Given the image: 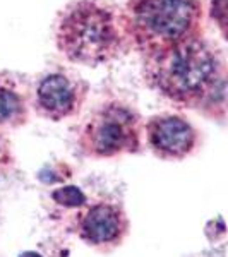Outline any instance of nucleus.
Here are the masks:
<instances>
[{"instance_id":"nucleus-1","label":"nucleus","mask_w":228,"mask_h":257,"mask_svg":"<svg viewBox=\"0 0 228 257\" xmlns=\"http://www.w3.org/2000/svg\"><path fill=\"white\" fill-rule=\"evenodd\" d=\"M57 47L70 62L99 65L117 59L129 40L122 11L108 0H74L59 16Z\"/></svg>"},{"instance_id":"nucleus-2","label":"nucleus","mask_w":228,"mask_h":257,"mask_svg":"<svg viewBox=\"0 0 228 257\" xmlns=\"http://www.w3.org/2000/svg\"><path fill=\"white\" fill-rule=\"evenodd\" d=\"M144 77L153 89L184 106L209 99L221 81V62L202 36L143 59Z\"/></svg>"},{"instance_id":"nucleus-3","label":"nucleus","mask_w":228,"mask_h":257,"mask_svg":"<svg viewBox=\"0 0 228 257\" xmlns=\"http://www.w3.org/2000/svg\"><path fill=\"white\" fill-rule=\"evenodd\" d=\"M201 0H127L122 19L143 59L202 36Z\"/></svg>"},{"instance_id":"nucleus-4","label":"nucleus","mask_w":228,"mask_h":257,"mask_svg":"<svg viewBox=\"0 0 228 257\" xmlns=\"http://www.w3.org/2000/svg\"><path fill=\"white\" fill-rule=\"evenodd\" d=\"M141 115L122 101H106L89 115L81 131L79 146L94 158L136 153L141 146Z\"/></svg>"},{"instance_id":"nucleus-5","label":"nucleus","mask_w":228,"mask_h":257,"mask_svg":"<svg viewBox=\"0 0 228 257\" xmlns=\"http://www.w3.org/2000/svg\"><path fill=\"white\" fill-rule=\"evenodd\" d=\"M88 82L69 70H57L38 82L35 106L41 117L59 122L77 115L88 98Z\"/></svg>"},{"instance_id":"nucleus-6","label":"nucleus","mask_w":228,"mask_h":257,"mask_svg":"<svg viewBox=\"0 0 228 257\" xmlns=\"http://www.w3.org/2000/svg\"><path fill=\"white\" fill-rule=\"evenodd\" d=\"M149 148L163 160H180L194 151L197 132L180 115H155L146 123Z\"/></svg>"},{"instance_id":"nucleus-7","label":"nucleus","mask_w":228,"mask_h":257,"mask_svg":"<svg viewBox=\"0 0 228 257\" xmlns=\"http://www.w3.org/2000/svg\"><path fill=\"white\" fill-rule=\"evenodd\" d=\"M127 218L124 209L115 202L101 201L88 206L76 221L77 235L89 245H115L127 231Z\"/></svg>"},{"instance_id":"nucleus-8","label":"nucleus","mask_w":228,"mask_h":257,"mask_svg":"<svg viewBox=\"0 0 228 257\" xmlns=\"http://www.w3.org/2000/svg\"><path fill=\"white\" fill-rule=\"evenodd\" d=\"M30 115L28 88L11 74H0V125L19 127Z\"/></svg>"},{"instance_id":"nucleus-9","label":"nucleus","mask_w":228,"mask_h":257,"mask_svg":"<svg viewBox=\"0 0 228 257\" xmlns=\"http://www.w3.org/2000/svg\"><path fill=\"white\" fill-rule=\"evenodd\" d=\"M209 18L228 41V0H209Z\"/></svg>"},{"instance_id":"nucleus-10","label":"nucleus","mask_w":228,"mask_h":257,"mask_svg":"<svg viewBox=\"0 0 228 257\" xmlns=\"http://www.w3.org/2000/svg\"><path fill=\"white\" fill-rule=\"evenodd\" d=\"M52 197L59 202L60 206H67V208H77V206L86 204V196L77 187H62L57 189L52 194Z\"/></svg>"},{"instance_id":"nucleus-11","label":"nucleus","mask_w":228,"mask_h":257,"mask_svg":"<svg viewBox=\"0 0 228 257\" xmlns=\"http://www.w3.org/2000/svg\"><path fill=\"white\" fill-rule=\"evenodd\" d=\"M12 161H14V156H12L11 151V144L9 141L4 138L2 132H0V173L6 172L12 165Z\"/></svg>"},{"instance_id":"nucleus-12","label":"nucleus","mask_w":228,"mask_h":257,"mask_svg":"<svg viewBox=\"0 0 228 257\" xmlns=\"http://www.w3.org/2000/svg\"><path fill=\"white\" fill-rule=\"evenodd\" d=\"M21 257H41V255L36 254V252H26V254H23Z\"/></svg>"}]
</instances>
